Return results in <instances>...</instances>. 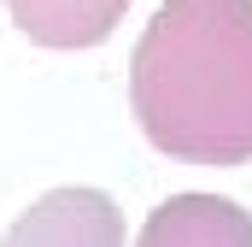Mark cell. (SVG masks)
I'll use <instances>...</instances> for the list:
<instances>
[{"mask_svg":"<svg viewBox=\"0 0 252 247\" xmlns=\"http://www.w3.org/2000/svg\"><path fill=\"white\" fill-rule=\"evenodd\" d=\"M141 135L182 165L252 159V0H164L135 41Z\"/></svg>","mask_w":252,"mask_h":247,"instance_id":"6da1fadb","label":"cell"},{"mask_svg":"<svg viewBox=\"0 0 252 247\" xmlns=\"http://www.w3.org/2000/svg\"><path fill=\"white\" fill-rule=\"evenodd\" d=\"M135 0H6L12 24L41 41V47H59V53H76V47H100Z\"/></svg>","mask_w":252,"mask_h":247,"instance_id":"7a4b0ae2","label":"cell"},{"mask_svg":"<svg viewBox=\"0 0 252 247\" xmlns=\"http://www.w3.org/2000/svg\"><path fill=\"white\" fill-rule=\"evenodd\" d=\"M164 236H229V242H252V224L241 218V206L229 200H205V194H182L170 206H158V218L147 224V242H164Z\"/></svg>","mask_w":252,"mask_h":247,"instance_id":"3957f363","label":"cell"}]
</instances>
